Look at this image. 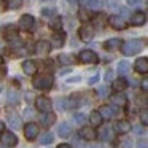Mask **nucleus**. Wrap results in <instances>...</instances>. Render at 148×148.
I'll use <instances>...</instances> for the list:
<instances>
[{"label":"nucleus","instance_id":"1","mask_svg":"<svg viewBox=\"0 0 148 148\" xmlns=\"http://www.w3.org/2000/svg\"><path fill=\"white\" fill-rule=\"evenodd\" d=\"M142 48H143V40H129L121 45V51L124 56H134L140 53Z\"/></svg>","mask_w":148,"mask_h":148},{"label":"nucleus","instance_id":"2","mask_svg":"<svg viewBox=\"0 0 148 148\" xmlns=\"http://www.w3.org/2000/svg\"><path fill=\"white\" fill-rule=\"evenodd\" d=\"M53 83H54V78H53L51 75H48V73L38 75V77H35V78H34V81H32L34 88H37V89H42V91L49 89V88L53 86Z\"/></svg>","mask_w":148,"mask_h":148},{"label":"nucleus","instance_id":"3","mask_svg":"<svg viewBox=\"0 0 148 148\" xmlns=\"http://www.w3.org/2000/svg\"><path fill=\"white\" fill-rule=\"evenodd\" d=\"M78 59L83 64H96V62H99V56L94 51H91V49H83L80 53V56H78Z\"/></svg>","mask_w":148,"mask_h":148},{"label":"nucleus","instance_id":"4","mask_svg":"<svg viewBox=\"0 0 148 148\" xmlns=\"http://www.w3.org/2000/svg\"><path fill=\"white\" fill-rule=\"evenodd\" d=\"M34 24H35L34 16H30V14H23V16L19 18L18 27H19L21 30H32L34 29Z\"/></svg>","mask_w":148,"mask_h":148},{"label":"nucleus","instance_id":"5","mask_svg":"<svg viewBox=\"0 0 148 148\" xmlns=\"http://www.w3.org/2000/svg\"><path fill=\"white\" fill-rule=\"evenodd\" d=\"M78 35H80L81 42H91L94 38V29L91 26H83L78 30Z\"/></svg>","mask_w":148,"mask_h":148},{"label":"nucleus","instance_id":"6","mask_svg":"<svg viewBox=\"0 0 148 148\" xmlns=\"http://www.w3.org/2000/svg\"><path fill=\"white\" fill-rule=\"evenodd\" d=\"M49 51H51V43L49 42H46V40H40V42H37L35 53L38 56H46Z\"/></svg>","mask_w":148,"mask_h":148},{"label":"nucleus","instance_id":"7","mask_svg":"<svg viewBox=\"0 0 148 148\" xmlns=\"http://www.w3.org/2000/svg\"><path fill=\"white\" fill-rule=\"evenodd\" d=\"M108 23H110V26H112L113 29H116V30H123V29L127 27L126 19H124V18H121V16H110Z\"/></svg>","mask_w":148,"mask_h":148},{"label":"nucleus","instance_id":"8","mask_svg":"<svg viewBox=\"0 0 148 148\" xmlns=\"http://www.w3.org/2000/svg\"><path fill=\"white\" fill-rule=\"evenodd\" d=\"M24 134H26L27 140H35L37 135H38V126H37L35 123H29V124H26Z\"/></svg>","mask_w":148,"mask_h":148},{"label":"nucleus","instance_id":"9","mask_svg":"<svg viewBox=\"0 0 148 148\" xmlns=\"http://www.w3.org/2000/svg\"><path fill=\"white\" fill-rule=\"evenodd\" d=\"M35 105H37V108H38L40 112H51L53 103H51V100H49L48 97H37Z\"/></svg>","mask_w":148,"mask_h":148},{"label":"nucleus","instance_id":"10","mask_svg":"<svg viewBox=\"0 0 148 148\" xmlns=\"http://www.w3.org/2000/svg\"><path fill=\"white\" fill-rule=\"evenodd\" d=\"M134 69H135V72H137V73L147 75L148 73V59L147 58L137 59V61H135V64H134Z\"/></svg>","mask_w":148,"mask_h":148},{"label":"nucleus","instance_id":"11","mask_svg":"<svg viewBox=\"0 0 148 148\" xmlns=\"http://www.w3.org/2000/svg\"><path fill=\"white\" fill-rule=\"evenodd\" d=\"M0 138H2L3 145H7V147H14V145L18 143V137L13 134V132H10V131H5Z\"/></svg>","mask_w":148,"mask_h":148},{"label":"nucleus","instance_id":"12","mask_svg":"<svg viewBox=\"0 0 148 148\" xmlns=\"http://www.w3.org/2000/svg\"><path fill=\"white\" fill-rule=\"evenodd\" d=\"M40 121H42V124L45 126V127H49V126L54 124L56 121V115L51 112H43V115L40 116Z\"/></svg>","mask_w":148,"mask_h":148},{"label":"nucleus","instance_id":"13","mask_svg":"<svg viewBox=\"0 0 148 148\" xmlns=\"http://www.w3.org/2000/svg\"><path fill=\"white\" fill-rule=\"evenodd\" d=\"M80 137L84 138V140H94V138L97 137V132L94 131L92 127H88V126H84V127L80 129Z\"/></svg>","mask_w":148,"mask_h":148},{"label":"nucleus","instance_id":"14","mask_svg":"<svg viewBox=\"0 0 148 148\" xmlns=\"http://www.w3.org/2000/svg\"><path fill=\"white\" fill-rule=\"evenodd\" d=\"M131 131V124L124 119H119V121L115 123V132L116 134H127Z\"/></svg>","mask_w":148,"mask_h":148},{"label":"nucleus","instance_id":"15","mask_svg":"<svg viewBox=\"0 0 148 148\" xmlns=\"http://www.w3.org/2000/svg\"><path fill=\"white\" fill-rule=\"evenodd\" d=\"M145 21H147V14L142 13V11H138V13H134L131 16V19H129V23L132 24V26H143Z\"/></svg>","mask_w":148,"mask_h":148},{"label":"nucleus","instance_id":"16","mask_svg":"<svg viewBox=\"0 0 148 148\" xmlns=\"http://www.w3.org/2000/svg\"><path fill=\"white\" fill-rule=\"evenodd\" d=\"M112 102H113V105H115V107H127V96H124L123 92L113 94Z\"/></svg>","mask_w":148,"mask_h":148},{"label":"nucleus","instance_id":"17","mask_svg":"<svg viewBox=\"0 0 148 148\" xmlns=\"http://www.w3.org/2000/svg\"><path fill=\"white\" fill-rule=\"evenodd\" d=\"M58 135H59V137H70V135H72L70 123H61L59 127H58Z\"/></svg>","mask_w":148,"mask_h":148},{"label":"nucleus","instance_id":"18","mask_svg":"<svg viewBox=\"0 0 148 148\" xmlns=\"http://www.w3.org/2000/svg\"><path fill=\"white\" fill-rule=\"evenodd\" d=\"M121 45H123V42L119 38H110V40H107V42L103 43V48L108 49V51H115V49L121 48Z\"/></svg>","mask_w":148,"mask_h":148},{"label":"nucleus","instance_id":"19","mask_svg":"<svg viewBox=\"0 0 148 148\" xmlns=\"http://www.w3.org/2000/svg\"><path fill=\"white\" fill-rule=\"evenodd\" d=\"M126 88H127V80H126V78L119 77V78H115V80H113V89H115L116 92H123Z\"/></svg>","mask_w":148,"mask_h":148},{"label":"nucleus","instance_id":"20","mask_svg":"<svg viewBox=\"0 0 148 148\" xmlns=\"http://www.w3.org/2000/svg\"><path fill=\"white\" fill-rule=\"evenodd\" d=\"M23 70L26 75H35L37 73V64L34 61H24L23 62Z\"/></svg>","mask_w":148,"mask_h":148},{"label":"nucleus","instance_id":"21","mask_svg":"<svg viewBox=\"0 0 148 148\" xmlns=\"http://www.w3.org/2000/svg\"><path fill=\"white\" fill-rule=\"evenodd\" d=\"M99 113L102 116V119H112L113 115L116 113V110H113V107H110V105H103V107H100Z\"/></svg>","mask_w":148,"mask_h":148},{"label":"nucleus","instance_id":"22","mask_svg":"<svg viewBox=\"0 0 148 148\" xmlns=\"http://www.w3.org/2000/svg\"><path fill=\"white\" fill-rule=\"evenodd\" d=\"M64 40H65L64 34H54L51 37V48H61V46H64Z\"/></svg>","mask_w":148,"mask_h":148},{"label":"nucleus","instance_id":"23","mask_svg":"<svg viewBox=\"0 0 148 148\" xmlns=\"http://www.w3.org/2000/svg\"><path fill=\"white\" fill-rule=\"evenodd\" d=\"M8 124L11 126V129H19L21 127V118L16 113H8Z\"/></svg>","mask_w":148,"mask_h":148},{"label":"nucleus","instance_id":"24","mask_svg":"<svg viewBox=\"0 0 148 148\" xmlns=\"http://www.w3.org/2000/svg\"><path fill=\"white\" fill-rule=\"evenodd\" d=\"M89 121H91V124H92L94 127H99V126H102V116H100V113L97 112V110L91 112V115H89Z\"/></svg>","mask_w":148,"mask_h":148},{"label":"nucleus","instance_id":"25","mask_svg":"<svg viewBox=\"0 0 148 148\" xmlns=\"http://www.w3.org/2000/svg\"><path fill=\"white\" fill-rule=\"evenodd\" d=\"M3 35L7 40H10V42H13V40H16V29H14V26H7L3 29Z\"/></svg>","mask_w":148,"mask_h":148},{"label":"nucleus","instance_id":"26","mask_svg":"<svg viewBox=\"0 0 148 148\" xmlns=\"http://www.w3.org/2000/svg\"><path fill=\"white\" fill-rule=\"evenodd\" d=\"M49 29H53V30H61L62 29V18L61 16H54L51 21H49Z\"/></svg>","mask_w":148,"mask_h":148},{"label":"nucleus","instance_id":"27","mask_svg":"<svg viewBox=\"0 0 148 148\" xmlns=\"http://www.w3.org/2000/svg\"><path fill=\"white\" fill-rule=\"evenodd\" d=\"M88 7H89V10H92V11H99V10H102L103 2L102 0H89Z\"/></svg>","mask_w":148,"mask_h":148},{"label":"nucleus","instance_id":"28","mask_svg":"<svg viewBox=\"0 0 148 148\" xmlns=\"http://www.w3.org/2000/svg\"><path fill=\"white\" fill-rule=\"evenodd\" d=\"M97 135H99V138H100V140H103V142H107V140H110V138H112V132H110L108 127H102Z\"/></svg>","mask_w":148,"mask_h":148},{"label":"nucleus","instance_id":"29","mask_svg":"<svg viewBox=\"0 0 148 148\" xmlns=\"http://www.w3.org/2000/svg\"><path fill=\"white\" fill-rule=\"evenodd\" d=\"M129 69H131V65H129L127 61H119L118 62V72L121 75H126L129 72Z\"/></svg>","mask_w":148,"mask_h":148},{"label":"nucleus","instance_id":"30","mask_svg":"<svg viewBox=\"0 0 148 148\" xmlns=\"http://www.w3.org/2000/svg\"><path fill=\"white\" fill-rule=\"evenodd\" d=\"M59 62L61 64H64V65H70V64H73V58H72L70 54H59Z\"/></svg>","mask_w":148,"mask_h":148},{"label":"nucleus","instance_id":"31","mask_svg":"<svg viewBox=\"0 0 148 148\" xmlns=\"http://www.w3.org/2000/svg\"><path fill=\"white\" fill-rule=\"evenodd\" d=\"M78 18H80V21H83V23H86V21H89V11L86 10V8H80L78 10Z\"/></svg>","mask_w":148,"mask_h":148},{"label":"nucleus","instance_id":"32","mask_svg":"<svg viewBox=\"0 0 148 148\" xmlns=\"http://www.w3.org/2000/svg\"><path fill=\"white\" fill-rule=\"evenodd\" d=\"M53 142V134H49V132H46V134H43L42 137H40V143L42 145H48Z\"/></svg>","mask_w":148,"mask_h":148},{"label":"nucleus","instance_id":"33","mask_svg":"<svg viewBox=\"0 0 148 148\" xmlns=\"http://www.w3.org/2000/svg\"><path fill=\"white\" fill-rule=\"evenodd\" d=\"M8 102H10V103H18V102H19V94H18L16 91L8 92Z\"/></svg>","mask_w":148,"mask_h":148},{"label":"nucleus","instance_id":"34","mask_svg":"<svg viewBox=\"0 0 148 148\" xmlns=\"http://www.w3.org/2000/svg\"><path fill=\"white\" fill-rule=\"evenodd\" d=\"M73 121L78 123V124H83V123H86V115H83V113H75Z\"/></svg>","mask_w":148,"mask_h":148},{"label":"nucleus","instance_id":"35","mask_svg":"<svg viewBox=\"0 0 148 148\" xmlns=\"http://www.w3.org/2000/svg\"><path fill=\"white\" fill-rule=\"evenodd\" d=\"M56 105H58V110H61V112H64V110H67V99H58V102H56Z\"/></svg>","mask_w":148,"mask_h":148},{"label":"nucleus","instance_id":"36","mask_svg":"<svg viewBox=\"0 0 148 148\" xmlns=\"http://www.w3.org/2000/svg\"><path fill=\"white\" fill-rule=\"evenodd\" d=\"M72 147L84 148V147H86V140H84V138H81V137H78V138H75V140H73V145H72Z\"/></svg>","mask_w":148,"mask_h":148},{"label":"nucleus","instance_id":"37","mask_svg":"<svg viewBox=\"0 0 148 148\" xmlns=\"http://www.w3.org/2000/svg\"><path fill=\"white\" fill-rule=\"evenodd\" d=\"M42 14H43V16H54V14H56V10H54V8H43V10H42Z\"/></svg>","mask_w":148,"mask_h":148},{"label":"nucleus","instance_id":"38","mask_svg":"<svg viewBox=\"0 0 148 148\" xmlns=\"http://www.w3.org/2000/svg\"><path fill=\"white\" fill-rule=\"evenodd\" d=\"M140 119H142V124H143V126H147V124H148V112H147V110H142Z\"/></svg>","mask_w":148,"mask_h":148},{"label":"nucleus","instance_id":"39","mask_svg":"<svg viewBox=\"0 0 148 148\" xmlns=\"http://www.w3.org/2000/svg\"><path fill=\"white\" fill-rule=\"evenodd\" d=\"M97 94L102 96V97H107V96H108V91H107L105 86H99V88H97Z\"/></svg>","mask_w":148,"mask_h":148},{"label":"nucleus","instance_id":"40","mask_svg":"<svg viewBox=\"0 0 148 148\" xmlns=\"http://www.w3.org/2000/svg\"><path fill=\"white\" fill-rule=\"evenodd\" d=\"M137 148H148L147 138H142V140H138V142H137Z\"/></svg>","mask_w":148,"mask_h":148},{"label":"nucleus","instance_id":"41","mask_svg":"<svg viewBox=\"0 0 148 148\" xmlns=\"http://www.w3.org/2000/svg\"><path fill=\"white\" fill-rule=\"evenodd\" d=\"M21 3H23L21 0H13V2H11V3L8 5V7H10V8H14V10H16V8H19V7H21Z\"/></svg>","mask_w":148,"mask_h":148},{"label":"nucleus","instance_id":"42","mask_svg":"<svg viewBox=\"0 0 148 148\" xmlns=\"http://www.w3.org/2000/svg\"><path fill=\"white\" fill-rule=\"evenodd\" d=\"M105 81H113V70H108L105 73Z\"/></svg>","mask_w":148,"mask_h":148},{"label":"nucleus","instance_id":"43","mask_svg":"<svg viewBox=\"0 0 148 148\" xmlns=\"http://www.w3.org/2000/svg\"><path fill=\"white\" fill-rule=\"evenodd\" d=\"M127 5H131V7H137V5H140V0H127Z\"/></svg>","mask_w":148,"mask_h":148},{"label":"nucleus","instance_id":"44","mask_svg":"<svg viewBox=\"0 0 148 148\" xmlns=\"http://www.w3.org/2000/svg\"><path fill=\"white\" fill-rule=\"evenodd\" d=\"M78 81H80V77L77 75V77H72V78H69V80H67V83H78Z\"/></svg>","mask_w":148,"mask_h":148},{"label":"nucleus","instance_id":"45","mask_svg":"<svg viewBox=\"0 0 148 148\" xmlns=\"http://www.w3.org/2000/svg\"><path fill=\"white\" fill-rule=\"evenodd\" d=\"M78 3H80L81 8H86L88 3H89V0H78Z\"/></svg>","mask_w":148,"mask_h":148},{"label":"nucleus","instance_id":"46","mask_svg":"<svg viewBox=\"0 0 148 148\" xmlns=\"http://www.w3.org/2000/svg\"><path fill=\"white\" fill-rule=\"evenodd\" d=\"M97 81H99V75H96V77L89 78V80H88V83H89V84H94V83H97Z\"/></svg>","mask_w":148,"mask_h":148},{"label":"nucleus","instance_id":"47","mask_svg":"<svg viewBox=\"0 0 148 148\" xmlns=\"http://www.w3.org/2000/svg\"><path fill=\"white\" fill-rule=\"evenodd\" d=\"M24 116H26V118H32V116H34V112H32L30 108H27L26 112H24Z\"/></svg>","mask_w":148,"mask_h":148},{"label":"nucleus","instance_id":"48","mask_svg":"<svg viewBox=\"0 0 148 148\" xmlns=\"http://www.w3.org/2000/svg\"><path fill=\"white\" fill-rule=\"evenodd\" d=\"M134 132H135L137 135H140L142 132H143V127H142V126H135V127H134Z\"/></svg>","mask_w":148,"mask_h":148},{"label":"nucleus","instance_id":"49","mask_svg":"<svg viewBox=\"0 0 148 148\" xmlns=\"http://www.w3.org/2000/svg\"><path fill=\"white\" fill-rule=\"evenodd\" d=\"M142 89H143V91H147V89H148V80H147V78H145V80L142 81Z\"/></svg>","mask_w":148,"mask_h":148},{"label":"nucleus","instance_id":"50","mask_svg":"<svg viewBox=\"0 0 148 148\" xmlns=\"http://www.w3.org/2000/svg\"><path fill=\"white\" fill-rule=\"evenodd\" d=\"M131 145H132V142H131V140H126L124 143H123V147H124V148H131Z\"/></svg>","mask_w":148,"mask_h":148},{"label":"nucleus","instance_id":"51","mask_svg":"<svg viewBox=\"0 0 148 148\" xmlns=\"http://www.w3.org/2000/svg\"><path fill=\"white\" fill-rule=\"evenodd\" d=\"M108 7H110V8H116L118 5H116L115 2H113V0H108Z\"/></svg>","mask_w":148,"mask_h":148},{"label":"nucleus","instance_id":"52","mask_svg":"<svg viewBox=\"0 0 148 148\" xmlns=\"http://www.w3.org/2000/svg\"><path fill=\"white\" fill-rule=\"evenodd\" d=\"M58 148H73V147H72V145H67V143H61Z\"/></svg>","mask_w":148,"mask_h":148},{"label":"nucleus","instance_id":"53","mask_svg":"<svg viewBox=\"0 0 148 148\" xmlns=\"http://www.w3.org/2000/svg\"><path fill=\"white\" fill-rule=\"evenodd\" d=\"M0 10H5V3L2 2V0H0Z\"/></svg>","mask_w":148,"mask_h":148},{"label":"nucleus","instance_id":"54","mask_svg":"<svg viewBox=\"0 0 148 148\" xmlns=\"http://www.w3.org/2000/svg\"><path fill=\"white\" fill-rule=\"evenodd\" d=\"M3 127H5V126H3V123H2V121H0V132H2V131H3Z\"/></svg>","mask_w":148,"mask_h":148},{"label":"nucleus","instance_id":"55","mask_svg":"<svg viewBox=\"0 0 148 148\" xmlns=\"http://www.w3.org/2000/svg\"><path fill=\"white\" fill-rule=\"evenodd\" d=\"M3 73H5V72H3V70H2V72H0V78H2V77H3Z\"/></svg>","mask_w":148,"mask_h":148},{"label":"nucleus","instance_id":"56","mask_svg":"<svg viewBox=\"0 0 148 148\" xmlns=\"http://www.w3.org/2000/svg\"><path fill=\"white\" fill-rule=\"evenodd\" d=\"M0 148H10V147H7V145H3V147H0Z\"/></svg>","mask_w":148,"mask_h":148},{"label":"nucleus","instance_id":"57","mask_svg":"<svg viewBox=\"0 0 148 148\" xmlns=\"http://www.w3.org/2000/svg\"><path fill=\"white\" fill-rule=\"evenodd\" d=\"M0 64H2V56H0Z\"/></svg>","mask_w":148,"mask_h":148}]
</instances>
